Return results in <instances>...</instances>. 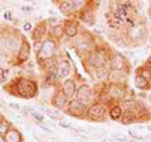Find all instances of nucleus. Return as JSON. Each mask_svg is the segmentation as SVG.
Instances as JSON below:
<instances>
[{
    "label": "nucleus",
    "mask_w": 151,
    "mask_h": 142,
    "mask_svg": "<svg viewBox=\"0 0 151 142\" xmlns=\"http://www.w3.org/2000/svg\"><path fill=\"white\" fill-rule=\"evenodd\" d=\"M108 94L112 97V98H120L124 96V89L121 88L120 84L117 83H112L110 88H108Z\"/></svg>",
    "instance_id": "nucleus-17"
},
{
    "label": "nucleus",
    "mask_w": 151,
    "mask_h": 142,
    "mask_svg": "<svg viewBox=\"0 0 151 142\" xmlns=\"http://www.w3.org/2000/svg\"><path fill=\"white\" fill-rule=\"evenodd\" d=\"M62 34H64V33H63V27L58 25V27L53 28V35H54V37L59 38V37H62Z\"/></svg>",
    "instance_id": "nucleus-31"
},
{
    "label": "nucleus",
    "mask_w": 151,
    "mask_h": 142,
    "mask_svg": "<svg viewBox=\"0 0 151 142\" xmlns=\"http://www.w3.org/2000/svg\"><path fill=\"white\" fill-rule=\"evenodd\" d=\"M84 1H73V0H67V1H62L59 4V10L64 15H68L70 11H74L76 9L83 5Z\"/></svg>",
    "instance_id": "nucleus-7"
},
{
    "label": "nucleus",
    "mask_w": 151,
    "mask_h": 142,
    "mask_svg": "<svg viewBox=\"0 0 151 142\" xmlns=\"http://www.w3.org/2000/svg\"><path fill=\"white\" fill-rule=\"evenodd\" d=\"M144 35H145V28L141 24H136L135 27L130 28V30H129V37L132 40H137L140 38H142Z\"/></svg>",
    "instance_id": "nucleus-11"
},
{
    "label": "nucleus",
    "mask_w": 151,
    "mask_h": 142,
    "mask_svg": "<svg viewBox=\"0 0 151 142\" xmlns=\"http://www.w3.org/2000/svg\"><path fill=\"white\" fill-rule=\"evenodd\" d=\"M76 99H77L78 102H81L82 105L84 106H88L89 103H92L93 101V93L91 91V88L88 86H81L78 88L77 91V94H76Z\"/></svg>",
    "instance_id": "nucleus-4"
},
{
    "label": "nucleus",
    "mask_w": 151,
    "mask_h": 142,
    "mask_svg": "<svg viewBox=\"0 0 151 142\" xmlns=\"http://www.w3.org/2000/svg\"><path fill=\"white\" fill-rule=\"evenodd\" d=\"M106 60H107L106 53H103V52H101V50H93V52L89 53L87 62H88L89 65L100 68V67H105Z\"/></svg>",
    "instance_id": "nucleus-3"
},
{
    "label": "nucleus",
    "mask_w": 151,
    "mask_h": 142,
    "mask_svg": "<svg viewBox=\"0 0 151 142\" xmlns=\"http://www.w3.org/2000/svg\"><path fill=\"white\" fill-rule=\"evenodd\" d=\"M107 22L111 28H119L122 24V19H120L115 13L111 14V15H107Z\"/></svg>",
    "instance_id": "nucleus-20"
},
{
    "label": "nucleus",
    "mask_w": 151,
    "mask_h": 142,
    "mask_svg": "<svg viewBox=\"0 0 151 142\" xmlns=\"http://www.w3.org/2000/svg\"><path fill=\"white\" fill-rule=\"evenodd\" d=\"M0 142H5V141H1V140H0Z\"/></svg>",
    "instance_id": "nucleus-45"
},
{
    "label": "nucleus",
    "mask_w": 151,
    "mask_h": 142,
    "mask_svg": "<svg viewBox=\"0 0 151 142\" xmlns=\"http://www.w3.org/2000/svg\"><path fill=\"white\" fill-rule=\"evenodd\" d=\"M111 67L112 69H116V70H121L125 68V58L122 57L121 54H113V57L111 58Z\"/></svg>",
    "instance_id": "nucleus-13"
},
{
    "label": "nucleus",
    "mask_w": 151,
    "mask_h": 142,
    "mask_svg": "<svg viewBox=\"0 0 151 142\" xmlns=\"http://www.w3.org/2000/svg\"><path fill=\"white\" fill-rule=\"evenodd\" d=\"M13 118H14V120H15L17 122H19V123H22V122H23L22 117H19V116H17V115H13Z\"/></svg>",
    "instance_id": "nucleus-38"
},
{
    "label": "nucleus",
    "mask_w": 151,
    "mask_h": 142,
    "mask_svg": "<svg viewBox=\"0 0 151 142\" xmlns=\"http://www.w3.org/2000/svg\"><path fill=\"white\" fill-rule=\"evenodd\" d=\"M62 92L65 94L67 97H72L74 92H76V84L73 79H67L64 80L62 84Z\"/></svg>",
    "instance_id": "nucleus-14"
},
{
    "label": "nucleus",
    "mask_w": 151,
    "mask_h": 142,
    "mask_svg": "<svg viewBox=\"0 0 151 142\" xmlns=\"http://www.w3.org/2000/svg\"><path fill=\"white\" fill-rule=\"evenodd\" d=\"M57 53V44L53 40H44L40 45V49L38 50L37 54V60L38 63H45L50 59H54V55Z\"/></svg>",
    "instance_id": "nucleus-2"
},
{
    "label": "nucleus",
    "mask_w": 151,
    "mask_h": 142,
    "mask_svg": "<svg viewBox=\"0 0 151 142\" xmlns=\"http://www.w3.org/2000/svg\"><path fill=\"white\" fill-rule=\"evenodd\" d=\"M105 107L101 105H92L89 106V108L87 110V117L92 121H100L101 118L105 116Z\"/></svg>",
    "instance_id": "nucleus-6"
},
{
    "label": "nucleus",
    "mask_w": 151,
    "mask_h": 142,
    "mask_svg": "<svg viewBox=\"0 0 151 142\" xmlns=\"http://www.w3.org/2000/svg\"><path fill=\"white\" fill-rule=\"evenodd\" d=\"M45 112H47V115H48V116L52 118V120H54V121H62V120H63V116L60 115L58 111L53 110V108L47 107V108H45Z\"/></svg>",
    "instance_id": "nucleus-23"
},
{
    "label": "nucleus",
    "mask_w": 151,
    "mask_h": 142,
    "mask_svg": "<svg viewBox=\"0 0 151 142\" xmlns=\"http://www.w3.org/2000/svg\"><path fill=\"white\" fill-rule=\"evenodd\" d=\"M5 142H22V136L17 130H9V132L4 137Z\"/></svg>",
    "instance_id": "nucleus-18"
},
{
    "label": "nucleus",
    "mask_w": 151,
    "mask_h": 142,
    "mask_svg": "<svg viewBox=\"0 0 151 142\" xmlns=\"http://www.w3.org/2000/svg\"><path fill=\"white\" fill-rule=\"evenodd\" d=\"M108 78H110L112 82H115V80H116V83L119 84L120 79L122 78V72H120V70H116V69H112L110 75H108Z\"/></svg>",
    "instance_id": "nucleus-27"
},
{
    "label": "nucleus",
    "mask_w": 151,
    "mask_h": 142,
    "mask_svg": "<svg viewBox=\"0 0 151 142\" xmlns=\"http://www.w3.org/2000/svg\"><path fill=\"white\" fill-rule=\"evenodd\" d=\"M146 130H149V131H151V126H147V127H146Z\"/></svg>",
    "instance_id": "nucleus-44"
},
{
    "label": "nucleus",
    "mask_w": 151,
    "mask_h": 142,
    "mask_svg": "<svg viewBox=\"0 0 151 142\" xmlns=\"http://www.w3.org/2000/svg\"><path fill=\"white\" fill-rule=\"evenodd\" d=\"M63 33L67 37L69 38H73L78 34V25L76 22H72V20H68L64 23L63 25Z\"/></svg>",
    "instance_id": "nucleus-9"
},
{
    "label": "nucleus",
    "mask_w": 151,
    "mask_h": 142,
    "mask_svg": "<svg viewBox=\"0 0 151 142\" xmlns=\"http://www.w3.org/2000/svg\"><path fill=\"white\" fill-rule=\"evenodd\" d=\"M103 142H117V141L113 140L112 137H111V138H103Z\"/></svg>",
    "instance_id": "nucleus-41"
},
{
    "label": "nucleus",
    "mask_w": 151,
    "mask_h": 142,
    "mask_svg": "<svg viewBox=\"0 0 151 142\" xmlns=\"http://www.w3.org/2000/svg\"><path fill=\"white\" fill-rule=\"evenodd\" d=\"M4 18L8 19V20H10V19H12V13L10 11H5V13H4Z\"/></svg>",
    "instance_id": "nucleus-37"
},
{
    "label": "nucleus",
    "mask_w": 151,
    "mask_h": 142,
    "mask_svg": "<svg viewBox=\"0 0 151 142\" xmlns=\"http://www.w3.org/2000/svg\"><path fill=\"white\" fill-rule=\"evenodd\" d=\"M112 138L116 140L117 142H127V138L124 133H120V132H115V133H112Z\"/></svg>",
    "instance_id": "nucleus-30"
},
{
    "label": "nucleus",
    "mask_w": 151,
    "mask_h": 142,
    "mask_svg": "<svg viewBox=\"0 0 151 142\" xmlns=\"http://www.w3.org/2000/svg\"><path fill=\"white\" fill-rule=\"evenodd\" d=\"M22 10H23V11H28V13H29V11H32V8H30V6H23V8H22Z\"/></svg>",
    "instance_id": "nucleus-40"
},
{
    "label": "nucleus",
    "mask_w": 151,
    "mask_h": 142,
    "mask_svg": "<svg viewBox=\"0 0 151 142\" xmlns=\"http://www.w3.org/2000/svg\"><path fill=\"white\" fill-rule=\"evenodd\" d=\"M47 22H48L49 24H52V25H53L54 28L59 25V24H58V19H57V18H49L48 20H47Z\"/></svg>",
    "instance_id": "nucleus-34"
},
{
    "label": "nucleus",
    "mask_w": 151,
    "mask_h": 142,
    "mask_svg": "<svg viewBox=\"0 0 151 142\" xmlns=\"http://www.w3.org/2000/svg\"><path fill=\"white\" fill-rule=\"evenodd\" d=\"M121 118H122V123L129 125V123H132V122L136 121V115H134V112H131V111H126Z\"/></svg>",
    "instance_id": "nucleus-21"
},
{
    "label": "nucleus",
    "mask_w": 151,
    "mask_h": 142,
    "mask_svg": "<svg viewBox=\"0 0 151 142\" xmlns=\"http://www.w3.org/2000/svg\"><path fill=\"white\" fill-rule=\"evenodd\" d=\"M9 132V122L6 121H1L0 122V136L5 137V135Z\"/></svg>",
    "instance_id": "nucleus-29"
},
{
    "label": "nucleus",
    "mask_w": 151,
    "mask_h": 142,
    "mask_svg": "<svg viewBox=\"0 0 151 142\" xmlns=\"http://www.w3.org/2000/svg\"><path fill=\"white\" fill-rule=\"evenodd\" d=\"M147 67H149V68H150V69H151V59H150V60H149V64H147Z\"/></svg>",
    "instance_id": "nucleus-43"
},
{
    "label": "nucleus",
    "mask_w": 151,
    "mask_h": 142,
    "mask_svg": "<svg viewBox=\"0 0 151 142\" xmlns=\"http://www.w3.org/2000/svg\"><path fill=\"white\" fill-rule=\"evenodd\" d=\"M70 73V64L68 60H62V62H59L58 67H57V74H58V77L60 78H65L68 77Z\"/></svg>",
    "instance_id": "nucleus-12"
},
{
    "label": "nucleus",
    "mask_w": 151,
    "mask_h": 142,
    "mask_svg": "<svg viewBox=\"0 0 151 142\" xmlns=\"http://www.w3.org/2000/svg\"><path fill=\"white\" fill-rule=\"evenodd\" d=\"M67 99H68V97L65 96L63 92H58V93H55V96L53 97V105H54V107L62 110V108H64L65 105H67Z\"/></svg>",
    "instance_id": "nucleus-15"
},
{
    "label": "nucleus",
    "mask_w": 151,
    "mask_h": 142,
    "mask_svg": "<svg viewBox=\"0 0 151 142\" xmlns=\"http://www.w3.org/2000/svg\"><path fill=\"white\" fill-rule=\"evenodd\" d=\"M149 82L150 80L146 79L142 74H137L135 77V86L137 88H140V89H145L146 87L149 86Z\"/></svg>",
    "instance_id": "nucleus-19"
},
{
    "label": "nucleus",
    "mask_w": 151,
    "mask_h": 142,
    "mask_svg": "<svg viewBox=\"0 0 151 142\" xmlns=\"http://www.w3.org/2000/svg\"><path fill=\"white\" fill-rule=\"evenodd\" d=\"M81 20L83 23H86L87 25H93V22H94V18L92 15V13L89 11H84L81 14Z\"/></svg>",
    "instance_id": "nucleus-26"
},
{
    "label": "nucleus",
    "mask_w": 151,
    "mask_h": 142,
    "mask_svg": "<svg viewBox=\"0 0 151 142\" xmlns=\"http://www.w3.org/2000/svg\"><path fill=\"white\" fill-rule=\"evenodd\" d=\"M38 93L37 82L28 78H19L15 83V93L23 98H33Z\"/></svg>",
    "instance_id": "nucleus-1"
},
{
    "label": "nucleus",
    "mask_w": 151,
    "mask_h": 142,
    "mask_svg": "<svg viewBox=\"0 0 151 142\" xmlns=\"http://www.w3.org/2000/svg\"><path fill=\"white\" fill-rule=\"evenodd\" d=\"M6 79V70L4 68H0V83H4Z\"/></svg>",
    "instance_id": "nucleus-33"
},
{
    "label": "nucleus",
    "mask_w": 151,
    "mask_h": 142,
    "mask_svg": "<svg viewBox=\"0 0 151 142\" xmlns=\"http://www.w3.org/2000/svg\"><path fill=\"white\" fill-rule=\"evenodd\" d=\"M67 111H68L69 115L76 116V117H83V116L87 113L86 106L82 105L81 102H78L77 99H73L72 102H69V103H68Z\"/></svg>",
    "instance_id": "nucleus-5"
},
{
    "label": "nucleus",
    "mask_w": 151,
    "mask_h": 142,
    "mask_svg": "<svg viewBox=\"0 0 151 142\" xmlns=\"http://www.w3.org/2000/svg\"><path fill=\"white\" fill-rule=\"evenodd\" d=\"M45 33H47V24H45V22H43V23H40V24H38L35 27V29L33 30L32 39L34 42H39V40H42V38L45 35Z\"/></svg>",
    "instance_id": "nucleus-10"
},
{
    "label": "nucleus",
    "mask_w": 151,
    "mask_h": 142,
    "mask_svg": "<svg viewBox=\"0 0 151 142\" xmlns=\"http://www.w3.org/2000/svg\"><path fill=\"white\" fill-rule=\"evenodd\" d=\"M24 30L25 32L32 30V24H30V23H25V24H24Z\"/></svg>",
    "instance_id": "nucleus-36"
},
{
    "label": "nucleus",
    "mask_w": 151,
    "mask_h": 142,
    "mask_svg": "<svg viewBox=\"0 0 151 142\" xmlns=\"http://www.w3.org/2000/svg\"><path fill=\"white\" fill-rule=\"evenodd\" d=\"M122 108L120 106H115V107H112L111 108V111H110V117L112 118V120H120V118L122 117Z\"/></svg>",
    "instance_id": "nucleus-24"
},
{
    "label": "nucleus",
    "mask_w": 151,
    "mask_h": 142,
    "mask_svg": "<svg viewBox=\"0 0 151 142\" xmlns=\"http://www.w3.org/2000/svg\"><path fill=\"white\" fill-rule=\"evenodd\" d=\"M129 133H130L132 137H134V138H136V140H144V137H142V136H140L137 132H136L135 130H132V128L129 130Z\"/></svg>",
    "instance_id": "nucleus-32"
},
{
    "label": "nucleus",
    "mask_w": 151,
    "mask_h": 142,
    "mask_svg": "<svg viewBox=\"0 0 151 142\" xmlns=\"http://www.w3.org/2000/svg\"><path fill=\"white\" fill-rule=\"evenodd\" d=\"M59 126H60V127H64V128H70V126H72V125H69V123H64V122H60Z\"/></svg>",
    "instance_id": "nucleus-39"
},
{
    "label": "nucleus",
    "mask_w": 151,
    "mask_h": 142,
    "mask_svg": "<svg viewBox=\"0 0 151 142\" xmlns=\"http://www.w3.org/2000/svg\"><path fill=\"white\" fill-rule=\"evenodd\" d=\"M9 106H10L12 108H15V110H19V106H18V105H14V103H10Z\"/></svg>",
    "instance_id": "nucleus-42"
},
{
    "label": "nucleus",
    "mask_w": 151,
    "mask_h": 142,
    "mask_svg": "<svg viewBox=\"0 0 151 142\" xmlns=\"http://www.w3.org/2000/svg\"><path fill=\"white\" fill-rule=\"evenodd\" d=\"M108 75H110V72H108V69L106 67L96 68V77H97V79L105 80V79L108 78Z\"/></svg>",
    "instance_id": "nucleus-22"
},
{
    "label": "nucleus",
    "mask_w": 151,
    "mask_h": 142,
    "mask_svg": "<svg viewBox=\"0 0 151 142\" xmlns=\"http://www.w3.org/2000/svg\"><path fill=\"white\" fill-rule=\"evenodd\" d=\"M39 127L42 130H43L44 132H47V133H53V131H52L50 128H48V127H45V126H42V125H39Z\"/></svg>",
    "instance_id": "nucleus-35"
},
{
    "label": "nucleus",
    "mask_w": 151,
    "mask_h": 142,
    "mask_svg": "<svg viewBox=\"0 0 151 142\" xmlns=\"http://www.w3.org/2000/svg\"><path fill=\"white\" fill-rule=\"evenodd\" d=\"M30 55V45L27 40H23V43L20 45V49H19V53L17 55L18 63H24L25 60H28Z\"/></svg>",
    "instance_id": "nucleus-8"
},
{
    "label": "nucleus",
    "mask_w": 151,
    "mask_h": 142,
    "mask_svg": "<svg viewBox=\"0 0 151 142\" xmlns=\"http://www.w3.org/2000/svg\"><path fill=\"white\" fill-rule=\"evenodd\" d=\"M4 47H5L8 50H15L19 47V40L17 39V37L9 35L4 39Z\"/></svg>",
    "instance_id": "nucleus-16"
},
{
    "label": "nucleus",
    "mask_w": 151,
    "mask_h": 142,
    "mask_svg": "<svg viewBox=\"0 0 151 142\" xmlns=\"http://www.w3.org/2000/svg\"><path fill=\"white\" fill-rule=\"evenodd\" d=\"M124 107H125L126 111L135 112L136 108H137V102H135V101H125L124 102Z\"/></svg>",
    "instance_id": "nucleus-28"
},
{
    "label": "nucleus",
    "mask_w": 151,
    "mask_h": 142,
    "mask_svg": "<svg viewBox=\"0 0 151 142\" xmlns=\"http://www.w3.org/2000/svg\"><path fill=\"white\" fill-rule=\"evenodd\" d=\"M24 111H25V112H29V113H30V116L34 118V120L39 121V122H42V121L44 120L43 115H42V113H39V112H37L34 108H32V107H25V108H24Z\"/></svg>",
    "instance_id": "nucleus-25"
}]
</instances>
